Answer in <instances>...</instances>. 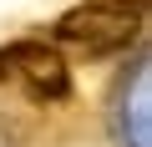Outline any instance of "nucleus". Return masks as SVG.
<instances>
[{"instance_id": "1", "label": "nucleus", "mask_w": 152, "mask_h": 147, "mask_svg": "<svg viewBox=\"0 0 152 147\" xmlns=\"http://www.w3.org/2000/svg\"><path fill=\"white\" fill-rule=\"evenodd\" d=\"M142 31V10H127V5H102V0H81L71 5L51 36L56 46H71L81 56H112V51H127Z\"/></svg>"}, {"instance_id": "2", "label": "nucleus", "mask_w": 152, "mask_h": 147, "mask_svg": "<svg viewBox=\"0 0 152 147\" xmlns=\"http://www.w3.org/2000/svg\"><path fill=\"white\" fill-rule=\"evenodd\" d=\"M5 81H15L36 107H51V102H66L71 91V71H66V56L56 41H10L5 46Z\"/></svg>"}, {"instance_id": "3", "label": "nucleus", "mask_w": 152, "mask_h": 147, "mask_svg": "<svg viewBox=\"0 0 152 147\" xmlns=\"http://www.w3.org/2000/svg\"><path fill=\"white\" fill-rule=\"evenodd\" d=\"M102 5H127V10H142L147 0H102Z\"/></svg>"}, {"instance_id": "4", "label": "nucleus", "mask_w": 152, "mask_h": 147, "mask_svg": "<svg viewBox=\"0 0 152 147\" xmlns=\"http://www.w3.org/2000/svg\"><path fill=\"white\" fill-rule=\"evenodd\" d=\"M0 81H5V46H0Z\"/></svg>"}]
</instances>
